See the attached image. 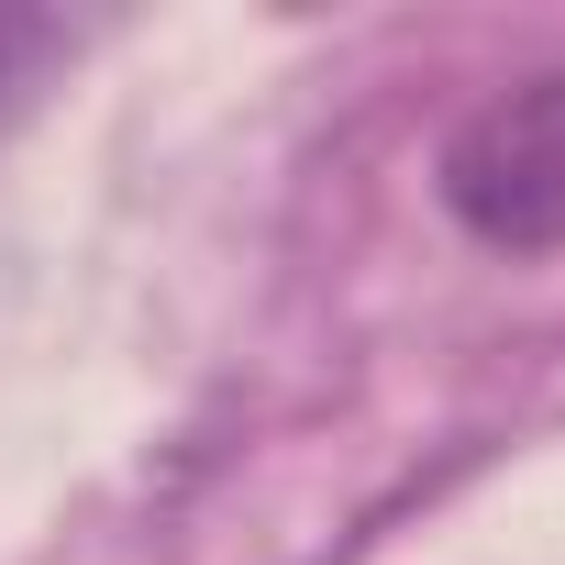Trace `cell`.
<instances>
[{
    "instance_id": "cell-1",
    "label": "cell",
    "mask_w": 565,
    "mask_h": 565,
    "mask_svg": "<svg viewBox=\"0 0 565 565\" xmlns=\"http://www.w3.org/2000/svg\"><path fill=\"white\" fill-rule=\"evenodd\" d=\"M433 189L488 255H565V67L477 100L444 134Z\"/></svg>"
},
{
    "instance_id": "cell-2",
    "label": "cell",
    "mask_w": 565,
    "mask_h": 565,
    "mask_svg": "<svg viewBox=\"0 0 565 565\" xmlns=\"http://www.w3.org/2000/svg\"><path fill=\"white\" fill-rule=\"evenodd\" d=\"M34 56H45V23H34V12H0V122H12V100H23Z\"/></svg>"
}]
</instances>
